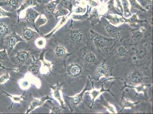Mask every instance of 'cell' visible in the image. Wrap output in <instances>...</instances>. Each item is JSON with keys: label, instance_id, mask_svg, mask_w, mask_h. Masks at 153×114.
Here are the masks:
<instances>
[{"label": "cell", "instance_id": "cell-32", "mask_svg": "<svg viewBox=\"0 0 153 114\" xmlns=\"http://www.w3.org/2000/svg\"><path fill=\"white\" fill-rule=\"evenodd\" d=\"M19 0H8L4 2L5 4L9 5L13 10H15L19 7Z\"/></svg>", "mask_w": 153, "mask_h": 114}, {"label": "cell", "instance_id": "cell-42", "mask_svg": "<svg viewBox=\"0 0 153 114\" xmlns=\"http://www.w3.org/2000/svg\"><path fill=\"white\" fill-rule=\"evenodd\" d=\"M86 11L85 8H83L80 6L76 7L73 10V12L76 14L83 13H85Z\"/></svg>", "mask_w": 153, "mask_h": 114}, {"label": "cell", "instance_id": "cell-45", "mask_svg": "<svg viewBox=\"0 0 153 114\" xmlns=\"http://www.w3.org/2000/svg\"><path fill=\"white\" fill-rule=\"evenodd\" d=\"M108 109L109 112L112 113H115V110L114 107L112 105H109L108 106Z\"/></svg>", "mask_w": 153, "mask_h": 114}, {"label": "cell", "instance_id": "cell-39", "mask_svg": "<svg viewBox=\"0 0 153 114\" xmlns=\"http://www.w3.org/2000/svg\"><path fill=\"white\" fill-rule=\"evenodd\" d=\"M123 109L125 108H132L134 107L135 103L128 100H124L123 101Z\"/></svg>", "mask_w": 153, "mask_h": 114}, {"label": "cell", "instance_id": "cell-48", "mask_svg": "<svg viewBox=\"0 0 153 114\" xmlns=\"http://www.w3.org/2000/svg\"><path fill=\"white\" fill-rule=\"evenodd\" d=\"M0 67H1L3 69H8V70H13L15 72H18L19 71V69H17V68H16V69H7V68H5V67H4L2 66V65L1 64H0Z\"/></svg>", "mask_w": 153, "mask_h": 114}, {"label": "cell", "instance_id": "cell-37", "mask_svg": "<svg viewBox=\"0 0 153 114\" xmlns=\"http://www.w3.org/2000/svg\"><path fill=\"white\" fill-rule=\"evenodd\" d=\"M10 79V76L9 72H7L6 73H4L0 76V84L6 83L7 81Z\"/></svg>", "mask_w": 153, "mask_h": 114}, {"label": "cell", "instance_id": "cell-9", "mask_svg": "<svg viewBox=\"0 0 153 114\" xmlns=\"http://www.w3.org/2000/svg\"><path fill=\"white\" fill-rule=\"evenodd\" d=\"M87 87L88 86L87 85L85 88L83 89V91H82L81 93H79V94H76L74 96L67 97V98L69 100L71 105L72 106V107H75L76 106L78 105L82 101L85 93L87 90Z\"/></svg>", "mask_w": 153, "mask_h": 114}, {"label": "cell", "instance_id": "cell-7", "mask_svg": "<svg viewBox=\"0 0 153 114\" xmlns=\"http://www.w3.org/2000/svg\"><path fill=\"white\" fill-rule=\"evenodd\" d=\"M143 79L142 73L138 71H132L128 75L127 80L130 84L133 85L138 84Z\"/></svg>", "mask_w": 153, "mask_h": 114}, {"label": "cell", "instance_id": "cell-3", "mask_svg": "<svg viewBox=\"0 0 153 114\" xmlns=\"http://www.w3.org/2000/svg\"><path fill=\"white\" fill-rule=\"evenodd\" d=\"M49 86L52 90L53 96L56 101H58L61 106L64 107L65 101H64L63 97H62V85L57 83L55 85H49Z\"/></svg>", "mask_w": 153, "mask_h": 114}, {"label": "cell", "instance_id": "cell-29", "mask_svg": "<svg viewBox=\"0 0 153 114\" xmlns=\"http://www.w3.org/2000/svg\"><path fill=\"white\" fill-rule=\"evenodd\" d=\"M138 13L135 14L133 15H131L130 17L128 18V19H126V18H123L125 22L126 23H138L139 22H141L144 21H141L137 17V15H138Z\"/></svg>", "mask_w": 153, "mask_h": 114}, {"label": "cell", "instance_id": "cell-24", "mask_svg": "<svg viewBox=\"0 0 153 114\" xmlns=\"http://www.w3.org/2000/svg\"><path fill=\"white\" fill-rule=\"evenodd\" d=\"M83 58L87 63L90 64L94 62L96 59L95 54L91 52L85 53L83 55Z\"/></svg>", "mask_w": 153, "mask_h": 114}, {"label": "cell", "instance_id": "cell-6", "mask_svg": "<svg viewBox=\"0 0 153 114\" xmlns=\"http://www.w3.org/2000/svg\"><path fill=\"white\" fill-rule=\"evenodd\" d=\"M45 51L42 52L39 56V58L37 61L40 60L42 62L41 67L40 68V72L42 74H46L50 72V70L53 64V62L48 61L44 59Z\"/></svg>", "mask_w": 153, "mask_h": 114}, {"label": "cell", "instance_id": "cell-30", "mask_svg": "<svg viewBox=\"0 0 153 114\" xmlns=\"http://www.w3.org/2000/svg\"><path fill=\"white\" fill-rule=\"evenodd\" d=\"M51 110L50 113L60 114L63 113L65 108L62 107H59L58 106L51 105L48 106Z\"/></svg>", "mask_w": 153, "mask_h": 114}, {"label": "cell", "instance_id": "cell-23", "mask_svg": "<svg viewBox=\"0 0 153 114\" xmlns=\"http://www.w3.org/2000/svg\"><path fill=\"white\" fill-rule=\"evenodd\" d=\"M10 27L7 23H0V37H4L7 34Z\"/></svg>", "mask_w": 153, "mask_h": 114}, {"label": "cell", "instance_id": "cell-25", "mask_svg": "<svg viewBox=\"0 0 153 114\" xmlns=\"http://www.w3.org/2000/svg\"><path fill=\"white\" fill-rule=\"evenodd\" d=\"M61 1V0H55V1H51L45 5L46 7L50 12L53 13L56 9L57 6Z\"/></svg>", "mask_w": 153, "mask_h": 114}, {"label": "cell", "instance_id": "cell-36", "mask_svg": "<svg viewBox=\"0 0 153 114\" xmlns=\"http://www.w3.org/2000/svg\"><path fill=\"white\" fill-rule=\"evenodd\" d=\"M89 17V15L88 13V11L87 13L84 15H78L73 14L71 16V18L75 20H83L87 19Z\"/></svg>", "mask_w": 153, "mask_h": 114}, {"label": "cell", "instance_id": "cell-4", "mask_svg": "<svg viewBox=\"0 0 153 114\" xmlns=\"http://www.w3.org/2000/svg\"><path fill=\"white\" fill-rule=\"evenodd\" d=\"M52 100V98L49 95H47L42 97L41 98H34L30 102L29 107L26 111V113L28 114L34 110L36 108L42 106L47 100Z\"/></svg>", "mask_w": 153, "mask_h": 114}, {"label": "cell", "instance_id": "cell-18", "mask_svg": "<svg viewBox=\"0 0 153 114\" xmlns=\"http://www.w3.org/2000/svg\"><path fill=\"white\" fill-rule=\"evenodd\" d=\"M67 52L64 46L59 44L55 47L54 50V54L57 57L63 58L67 55Z\"/></svg>", "mask_w": 153, "mask_h": 114}, {"label": "cell", "instance_id": "cell-14", "mask_svg": "<svg viewBox=\"0 0 153 114\" xmlns=\"http://www.w3.org/2000/svg\"><path fill=\"white\" fill-rule=\"evenodd\" d=\"M40 14L34 10L30 9L27 10L25 13V19L30 23H35L36 19L39 16Z\"/></svg>", "mask_w": 153, "mask_h": 114}, {"label": "cell", "instance_id": "cell-35", "mask_svg": "<svg viewBox=\"0 0 153 114\" xmlns=\"http://www.w3.org/2000/svg\"><path fill=\"white\" fill-rule=\"evenodd\" d=\"M130 5L133 9H139L146 12V10L137 2L136 0H130Z\"/></svg>", "mask_w": 153, "mask_h": 114}, {"label": "cell", "instance_id": "cell-46", "mask_svg": "<svg viewBox=\"0 0 153 114\" xmlns=\"http://www.w3.org/2000/svg\"><path fill=\"white\" fill-rule=\"evenodd\" d=\"M144 87L145 86L144 85H142L139 86V87H134V88H135L137 91L139 92L144 91L145 89Z\"/></svg>", "mask_w": 153, "mask_h": 114}, {"label": "cell", "instance_id": "cell-47", "mask_svg": "<svg viewBox=\"0 0 153 114\" xmlns=\"http://www.w3.org/2000/svg\"><path fill=\"white\" fill-rule=\"evenodd\" d=\"M90 4L92 7H96L98 6V3L94 1V0H90Z\"/></svg>", "mask_w": 153, "mask_h": 114}, {"label": "cell", "instance_id": "cell-28", "mask_svg": "<svg viewBox=\"0 0 153 114\" xmlns=\"http://www.w3.org/2000/svg\"><path fill=\"white\" fill-rule=\"evenodd\" d=\"M69 13V11L67 9L64 8H61L56 11L55 13V17L57 19L59 17H62L67 16Z\"/></svg>", "mask_w": 153, "mask_h": 114}, {"label": "cell", "instance_id": "cell-38", "mask_svg": "<svg viewBox=\"0 0 153 114\" xmlns=\"http://www.w3.org/2000/svg\"><path fill=\"white\" fill-rule=\"evenodd\" d=\"M114 0H110V1L107 3L108 4V10H109L110 12H114V13H115L118 14L119 15H120L119 13H118L117 11L116 10V9H115V7L114 6Z\"/></svg>", "mask_w": 153, "mask_h": 114}, {"label": "cell", "instance_id": "cell-22", "mask_svg": "<svg viewBox=\"0 0 153 114\" xmlns=\"http://www.w3.org/2000/svg\"><path fill=\"white\" fill-rule=\"evenodd\" d=\"M31 83L30 80L26 76H25L23 78L20 79L19 82V87L24 90H27L30 88Z\"/></svg>", "mask_w": 153, "mask_h": 114}, {"label": "cell", "instance_id": "cell-8", "mask_svg": "<svg viewBox=\"0 0 153 114\" xmlns=\"http://www.w3.org/2000/svg\"><path fill=\"white\" fill-rule=\"evenodd\" d=\"M84 33L83 30L79 29H75L71 31L70 33V42L75 44H79L82 40Z\"/></svg>", "mask_w": 153, "mask_h": 114}, {"label": "cell", "instance_id": "cell-10", "mask_svg": "<svg viewBox=\"0 0 153 114\" xmlns=\"http://www.w3.org/2000/svg\"><path fill=\"white\" fill-rule=\"evenodd\" d=\"M25 41L16 32H14L9 37L8 40L7 45L10 51H12L14 48L15 45L19 41Z\"/></svg>", "mask_w": 153, "mask_h": 114}, {"label": "cell", "instance_id": "cell-19", "mask_svg": "<svg viewBox=\"0 0 153 114\" xmlns=\"http://www.w3.org/2000/svg\"><path fill=\"white\" fill-rule=\"evenodd\" d=\"M3 93H5L7 96L9 97L13 103H21L22 101L26 100L24 96L25 93H23L21 95H11L10 94L5 92H3Z\"/></svg>", "mask_w": 153, "mask_h": 114}, {"label": "cell", "instance_id": "cell-31", "mask_svg": "<svg viewBox=\"0 0 153 114\" xmlns=\"http://www.w3.org/2000/svg\"><path fill=\"white\" fill-rule=\"evenodd\" d=\"M101 13L98 9L94 8L91 10L90 13V19L91 20H92L94 21V20L99 19L101 16Z\"/></svg>", "mask_w": 153, "mask_h": 114}, {"label": "cell", "instance_id": "cell-12", "mask_svg": "<svg viewBox=\"0 0 153 114\" xmlns=\"http://www.w3.org/2000/svg\"><path fill=\"white\" fill-rule=\"evenodd\" d=\"M108 70L106 65L104 63L99 65L96 70V77L97 80L103 77H108Z\"/></svg>", "mask_w": 153, "mask_h": 114}, {"label": "cell", "instance_id": "cell-1", "mask_svg": "<svg viewBox=\"0 0 153 114\" xmlns=\"http://www.w3.org/2000/svg\"><path fill=\"white\" fill-rule=\"evenodd\" d=\"M90 33L91 40L98 51L104 50L111 41L113 40L104 37L93 30H90Z\"/></svg>", "mask_w": 153, "mask_h": 114}, {"label": "cell", "instance_id": "cell-50", "mask_svg": "<svg viewBox=\"0 0 153 114\" xmlns=\"http://www.w3.org/2000/svg\"><path fill=\"white\" fill-rule=\"evenodd\" d=\"M100 1H103V0H100Z\"/></svg>", "mask_w": 153, "mask_h": 114}, {"label": "cell", "instance_id": "cell-34", "mask_svg": "<svg viewBox=\"0 0 153 114\" xmlns=\"http://www.w3.org/2000/svg\"><path fill=\"white\" fill-rule=\"evenodd\" d=\"M128 53V50L125 47L122 46L119 47L116 50L117 55L119 57L126 56Z\"/></svg>", "mask_w": 153, "mask_h": 114}, {"label": "cell", "instance_id": "cell-44", "mask_svg": "<svg viewBox=\"0 0 153 114\" xmlns=\"http://www.w3.org/2000/svg\"><path fill=\"white\" fill-rule=\"evenodd\" d=\"M100 93H101L100 91L96 90H94V91L91 92L90 94H91L92 97L93 101H94V100L98 96Z\"/></svg>", "mask_w": 153, "mask_h": 114}, {"label": "cell", "instance_id": "cell-17", "mask_svg": "<svg viewBox=\"0 0 153 114\" xmlns=\"http://www.w3.org/2000/svg\"><path fill=\"white\" fill-rule=\"evenodd\" d=\"M109 20L110 23L114 26L118 25L125 23L123 18L120 17L119 15L116 14L114 15H108L107 16H104Z\"/></svg>", "mask_w": 153, "mask_h": 114}, {"label": "cell", "instance_id": "cell-43", "mask_svg": "<svg viewBox=\"0 0 153 114\" xmlns=\"http://www.w3.org/2000/svg\"><path fill=\"white\" fill-rule=\"evenodd\" d=\"M152 0H145L146 4V10L151 9L152 8L153 2Z\"/></svg>", "mask_w": 153, "mask_h": 114}, {"label": "cell", "instance_id": "cell-40", "mask_svg": "<svg viewBox=\"0 0 153 114\" xmlns=\"http://www.w3.org/2000/svg\"><path fill=\"white\" fill-rule=\"evenodd\" d=\"M12 16V14L10 12H7L0 7V17H10Z\"/></svg>", "mask_w": 153, "mask_h": 114}, {"label": "cell", "instance_id": "cell-33", "mask_svg": "<svg viewBox=\"0 0 153 114\" xmlns=\"http://www.w3.org/2000/svg\"><path fill=\"white\" fill-rule=\"evenodd\" d=\"M46 39L42 37L36 39L35 41L36 47L40 49L44 48L46 45Z\"/></svg>", "mask_w": 153, "mask_h": 114}, {"label": "cell", "instance_id": "cell-26", "mask_svg": "<svg viewBox=\"0 0 153 114\" xmlns=\"http://www.w3.org/2000/svg\"><path fill=\"white\" fill-rule=\"evenodd\" d=\"M122 5L123 8V13L125 16H131L130 11V4L128 0H121Z\"/></svg>", "mask_w": 153, "mask_h": 114}, {"label": "cell", "instance_id": "cell-13", "mask_svg": "<svg viewBox=\"0 0 153 114\" xmlns=\"http://www.w3.org/2000/svg\"><path fill=\"white\" fill-rule=\"evenodd\" d=\"M30 54L28 51L20 50L16 53L15 59L19 63H24L27 62L30 59Z\"/></svg>", "mask_w": 153, "mask_h": 114}, {"label": "cell", "instance_id": "cell-49", "mask_svg": "<svg viewBox=\"0 0 153 114\" xmlns=\"http://www.w3.org/2000/svg\"><path fill=\"white\" fill-rule=\"evenodd\" d=\"M76 1H81V0H76Z\"/></svg>", "mask_w": 153, "mask_h": 114}, {"label": "cell", "instance_id": "cell-5", "mask_svg": "<svg viewBox=\"0 0 153 114\" xmlns=\"http://www.w3.org/2000/svg\"><path fill=\"white\" fill-rule=\"evenodd\" d=\"M82 71V68L78 63L71 64L67 67L66 70L67 74L72 78H76L80 76Z\"/></svg>", "mask_w": 153, "mask_h": 114}, {"label": "cell", "instance_id": "cell-15", "mask_svg": "<svg viewBox=\"0 0 153 114\" xmlns=\"http://www.w3.org/2000/svg\"><path fill=\"white\" fill-rule=\"evenodd\" d=\"M69 16H62V19H60L59 23L57 24V25L55 26V27L53 29L52 31L50 32L48 34L45 35L44 36V37L46 39H48L51 38L52 36L54 34V33L57 31L59 29L62 27V26L65 25V24L66 23L68 19H69Z\"/></svg>", "mask_w": 153, "mask_h": 114}, {"label": "cell", "instance_id": "cell-41", "mask_svg": "<svg viewBox=\"0 0 153 114\" xmlns=\"http://www.w3.org/2000/svg\"><path fill=\"white\" fill-rule=\"evenodd\" d=\"M8 58V54L7 53V50L5 49L2 51H0V60H5Z\"/></svg>", "mask_w": 153, "mask_h": 114}, {"label": "cell", "instance_id": "cell-27", "mask_svg": "<svg viewBox=\"0 0 153 114\" xmlns=\"http://www.w3.org/2000/svg\"><path fill=\"white\" fill-rule=\"evenodd\" d=\"M40 68L38 65L36 64H32L29 67L28 71L29 73L35 76H37L40 72Z\"/></svg>", "mask_w": 153, "mask_h": 114}, {"label": "cell", "instance_id": "cell-20", "mask_svg": "<svg viewBox=\"0 0 153 114\" xmlns=\"http://www.w3.org/2000/svg\"><path fill=\"white\" fill-rule=\"evenodd\" d=\"M144 30H135L132 33L131 38L133 41H138L141 40L143 37Z\"/></svg>", "mask_w": 153, "mask_h": 114}, {"label": "cell", "instance_id": "cell-16", "mask_svg": "<svg viewBox=\"0 0 153 114\" xmlns=\"http://www.w3.org/2000/svg\"><path fill=\"white\" fill-rule=\"evenodd\" d=\"M37 32L29 27H26L22 31V36L24 39L27 41L31 40L35 37Z\"/></svg>", "mask_w": 153, "mask_h": 114}, {"label": "cell", "instance_id": "cell-2", "mask_svg": "<svg viewBox=\"0 0 153 114\" xmlns=\"http://www.w3.org/2000/svg\"><path fill=\"white\" fill-rule=\"evenodd\" d=\"M104 28L107 33L111 36L114 40L119 41L121 37V33L118 27L111 24L109 22L104 23Z\"/></svg>", "mask_w": 153, "mask_h": 114}, {"label": "cell", "instance_id": "cell-11", "mask_svg": "<svg viewBox=\"0 0 153 114\" xmlns=\"http://www.w3.org/2000/svg\"><path fill=\"white\" fill-rule=\"evenodd\" d=\"M42 2L41 0H25L23 3L21 5L19 9L16 10V13L19 16L20 15L21 12L24 10L26 8L30 7L37 6Z\"/></svg>", "mask_w": 153, "mask_h": 114}, {"label": "cell", "instance_id": "cell-21", "mask_svg": "<svg viewBox=\"0 0 153 114\" xmlns=\"http://www.w3.org/2000/svg\"><path fill=\"white\" fill-rule=\"evenodd\" d=\"M48 21V19H47L46 16H45V15L41 14L40 15L35 22L36 28H38L41 26L44 25Z\"/></svg>", "mask_w": 153, "mask_h": 114}]
</instances>
